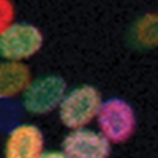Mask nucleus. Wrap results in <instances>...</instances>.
I'll use <instances>...</instances> for the list:
<instances>
[{"instance_id":"3","label":"nucleus","mask_w":158,"mask_h":158,"mask_svg":"<svg viewBox=\"0 0 158 158\" xmlns=\"http://www.w3.org/2000/svg\"><path fill=\"white\" fill-rule=\"evenodd\" d=\"M44 35L30 22H13L0 33V57L13 62H25L43 48Z\"/></svg>"},{"instance_id":"5","label":"nucleus","mask_w":158,"mask_h":158,"mask_svg":"<svg viewBox=\"0 0 158 158\" xmlns=\"http://www.w3.org/2000/svg\"><path fill=\"white\" fill-rule=\"evenodd\" d=\"M44 153V135L33 123H18L8 131L3 146L5 158H41Z\"/></svg>"},{"instance_id":"10","label":"nucleus","mask_w":158,"mask_h":158,"mask_svg":"<svg viewBox=\"0 0 158 158\" xmlns=\"http://www.w3.org/2000/svg\"><path fill=\"white\" fill-rule=\"evenodd\" d=\"M16 8L11 0H0V33H3L15 22Z\"/></svg>"},{"instance_id":"7","label":"nucleus","mask_w":158,"mask_h":158,"mask_svg":"<svg viewBox=\"0 0 158 158\" xmlns=\"http://www.w3.org/2000/svg\"><path fill=\"white\" fill-rule=\"evenodd\" d=\"M32 82V71L27 63L3 60L0 62V100H13L22 95Z\"/></svg>"},{"instance_id":"4","label":"nucleus","mask_w":158,"mask_h":158,"mask_svg":"<svg viewBox=\"0 0 158 158\" xmlns=\"http://www.w3.org/2000/svg\"><path fill=\"white\" fill-rule=\"evenodd\" d=\"M67 92L68 85L62 76L48 74L32 79L22 94V106L30 114L44 115L59 108Z\"/></svg>"},{"instance_id":"2","label":"nucleus","mask_w":158,"mask_h":158,"mask_svg":"<svg viewBox=\"0 0 158 158\" xmlns=\"http://www.w3.org/2000/svg\"><path fill=\"white\" fill-rule=\"evenodd\" d=\"M97 118L100 133L109 142H125L136 131V112L133 106L122 98L103 101Z\"/></svg>"},{"instance_id":"9","label":"nucleus","mask_w":158,"mask_h":158,"mask_svg":"<svg viewBox=\"0 0 158 158\" xmlns=\"http://www.w3.org/2000/svg\"><path fill=\"white\" fill-rule=\"evenodd\" d=\"M21 117L18 104L11 100H0V131L16 127V120Z\"/></svg>"},{"instance_id":"6","label":"nucleus","mask_w":158,"mask_h":158,"mask_svg":"<svg viewBox=\"0 0 158 158\" xmlns=\"http://www.w3.org/2000/svg\"><path fill=\"white\" fill-rule=\"evenodd\" d=\"M62 152L68 158H109L111 142L100 131L77 128L63 138Z\"/></svg>"},{"instance_id":"11","label":"nucleus","mask_w":158,"mask_h":158,"mask_svg":"<svg viewBox=\"0 0 158 158\" xmlns=\"http://www.w3.org/2000/svg\"><path fill=\"white\" fill-rule=\"evenodd\" d=\"M41 158H68L63 152H57V150H51V152H44L41 155Z\"/></svg>"},{"instance_id":"8","label":"nucleus","mask_w":158,"mask_h":158,"mask_svg":"<svg viewBox=\"0 0 158 158\" xmlns=\"http://www.w3.org/2000/svg\"><path fill=\"white\" fill-rule=\"evenodd\" d=\"M133 41L144 49H152L158 46V13H147L141 16L135 25L133 30Z\"/></svg>"},{"instance_id":"1","label":"nucleus","mask_w":158,"mask_h":158,"mask_svg":"<svg viewBox=\"0 0 158 158\" xmlns=\"http://www.w3.org/2000/svg\"><path fill=\"white\" fill-rule=\"evenodd\" d=\"M101 103V94L97 87L90 84L77 85L68 90L60 101L59 118L70 130L85 128L97 118Z\"/></svg>"}]
</instances>
